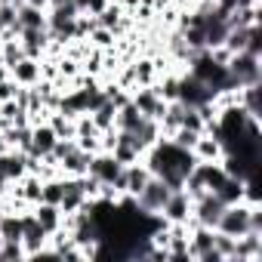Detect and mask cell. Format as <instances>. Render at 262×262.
I'll list each match as a JSON object with an SVG mask.
<instances>
[{
    "mask_svg": "<svg viewBox=\"0 0 262 262\" xmlns=\"http://www.w3.org/2000/svg\"><path fill=\"white\" fill-rule=\"evenodd\" d=\"M253 207L259 204H247V201H237V204H225V210L219 213L216 219V231L219 234H228V237H241L250 231V216H253Z\"/></svg>",
    "mask_w": 262,
    "mask_h": 262,
    "instance_id": "obj_1",
    "label": "cell"
},
{
    "mask_svg": "<svg viewBox=\"0 0 262 262\" xmlns=\"http://www.w3.org/2000/svg\"><path fill=\"white\" fill-rule=\"evenodd\" d=\"M234 86H250V83H259L262 80V56H253V53H231V59L225 62Z\"/></svg>",
    "mask_w": 262,
    "mask_h": 262,
    "instance_id": "obj_2",
    "label": "cell"
},
{
    "mask_svg": "<svg viewBox=\"0 0 262 262\" xmlns=\"http://www.w3.org/2000/svg\"><path fill=\"white\" fill-rule=\"evenodd\" d=\"M170 191H173V188H170L161 176H151L148 185L136 194V207H139L142 213H151V216H155V213H161V207H164V201L170 198Z\"/></svg>",
    "mask_w": 262,
    "mask_h": 262,
    "instance_id": "obj_3",
    "label": "cell"
},
{
    "mask_svg": "<svg viewBox=\"0 0 262 262\" xmlns=\"http://www.w3.org/2000/svg\"><path fill=\"white\" fill-rule=\"evenodd\" d=\"M158 216H161L164 222H188V219H191V194H188L185 188H173Z\"/></svg>",
    "mask_w": 262,
    "mask_h": 262,
    "instance_id": "obj_4",
    "label": "cell"
},
{
    "mask_svg": "<svg viewBox=\"0 0 262 262\" xmlns=\"http://www.w3.org/2000/svg\"><path fill=\"white\" fill-rule=\"evenodd\" d=\"M129 102L139 108L142 117H151V120H158L167 111V102L155 93V86H136L133 93H129Z\"/></svg>",
    "mask_w": 262,
    "mask_h": 262,
    "instance_id": "obj_5",
    "label": "cell"
},
{
    "mask_svg": "<svg viewBox=\"0 0 262 262\" xmlns=\"http://www.w3.org/2000/svg\"><path fill=\"white\" fill-rule=\"evenodd\" d=\"M120 170H123V164H117L111 151H96V155L90 158V170H86V173H90L93 179H99L102 185H111Z\"/></svg>",
    "mask_w": 262,
    "mask_h": 262,
    "instance_id": "obj_6",
    "label": "cell"
},
{
    "mask_svg": "<svg viewBox=\"0 0 262 262\" xmlns=\"http://www.w3.org/2000/svg\"><path fill=\"white\" fill-rule=\"evenodd\" d=\"M50 31L47 28H22L19 31V43H22V50H25V56H31V59H43L47 56V50H50Z\"/></svg>",
    "mask_w": 262,
    "mask_h": 262,
    "instance_id": "obj_7",
    "label": "cell"
},
{
    "mask_svg": "<svg viewBox=\"0 0 262 262\" xmlns=\"http://www.w3.org/2000/svg\"><path fill=\"white\" fill-rule=\"evenodd\" d=\"M191 155H194L198 164H216V161H222L225 145H222L219 136H213V133H201L198 142L191 145Z\"/></svg>",
    "mask_w": 262,
    "mask_h": 262,
    "instance_id": "obj_8",
    "label": "cell"
},
{
    "mask_svg": "<svg viewBox=\"0 0 262 262\" xmlns=\"http://www.w3.org/2000/svg\"><path fill=\"white\" fill-rule=\"evenodd\" d=\"M262 259V234L247 231L241 237H234V253L231 262H259Z\"/></svg>",
    "mask_w": 262,
    "mask_h": 262,
    "instance_id": "obj_9",
    "label": "cell"
},
{
    "mask_svg": "<svg viewBox=\"0 0 262 262\" xmlns=\"http://www.w3.org/2000/svg\"><path fill=\"white\" fill-rule=\"evenodd\" d=\"M111 155H114V161L117 164H136V161H142V148L136 145V139L129 136V133H123V129H117V136H114V145H111Z\"/></svg>",
    "mask_w": 262,
    "mask_h": 262,
    "instance_id": "obj_10",
    "label": "cell"
},
{
    "mask_svg": "<svg viewBox=\"0 0 262 262\" xmlns=\"http://www.w3.org/2000/svg\"><path fill=\"white\" fill-rule=\"evenodd\" d=\"M86 201H90V198L83 194L80 176H77V179L65 176V191H62V201H59V210H62V216H71V213H77V210H80Z\"/></svg>",
    "mask_w": 262,
    "mask_h": 262,
    "instance_id": "obj_11",
    "label": "cell"
},
{
    "mask_svg": "<svg viewBox=\"0 0 262 262\" xmlns=\"http://www.w3.org/2000/svg\"><path fill=\"white\" fill-rule=\"evenodd\" d=\"M53 145H56V133H53V126L43 120V123H34L31 126V148H28V155H34V158H47L50 151H53Z\"/></svg>",
    "mask_w": 262,
    "mask_h": 262,
    "instance_id": "obj_12",
    "label": "cell"
},
{
    "mask_svg": "<svg viewBox=\"0 0 262 262\" xmlns=\"http://www.w3.org/2000/svg\"><path fill=\"white\" fill-rule=\"evenodd\" d=\"M10 77H13L19 86H34V83H40V80H43V77H40V59H31V56L19 59V62L10 68Z\"/></svg>",
    "mask_w": 262,
    "mask_h": 262,
    "instance_id": "obj_13",
    "label": "cell"
},
{
    "mask_svg": "<svg viewBox=\"0 0 262 262\" xmlns=\"http://www.w3.org/2000/svg\"><path fill=\"white\" fill-rule=\"evenodd\" d=\"M151 179V170L145 167V161H136V164H126L123 167V185H126V194L136 198Z\"/></svg>",
    "mask_w": 262,
    "mask_h": 262,
    "instance_id": "obj_14",
    "label": "cell"
},
{
    "mask_svg": "<svg viewBox=\"0 0 262 262\" xmlns=\"http://www.w3.org/2000/svg\"><path fill=\"white\" fill-rule=\"evenodd\" d=\"M31 213H34V219L47 228V234H53V231H59L62 225H65V216H62V210H59V204H47V201H37L34 207H31Z\"/></svg>",
    "mask_w": 262,
    "mask_h": 262,
    "instance_id": "obj_15",
    "label": "cell"
},
{
    "mask_svg": "<svg viewBox=\"0 0 262 262\" xmlns=\"http://www.w3.org/2000/svg\"><path fill=\"white\" fill-rule=\"evenodd\" d=\"M90 151H83V148H74L71 155H65L62 161H59V173L62 176H71V179H77V176H86V170H90Z\"/></svg>",
    "mask_w": 262,
    "mask_h": 262,
    "instance_id": "obj_16",
    "label": "cell"
},
{
    "mask_svg": "<svg viewBox=\"0 0 262 262\" xmlns=\"http://www.w3.org/2000/svg\"><path fill=\"white\" fill-rule=\"evenodd\" d=\"M47 123L53 126L56 139H74V136H77V117H71V114H65V111H50Z\"/></svg>",
    "mask_w": 262,
    "mask_h": 262,
    "instance_id": "obj_17",
    "label": "cell"
},
{
    "mask_svg": "<svg viewBox=\"0 0 262 262\" xmlns=\"http://www.w3.org/2000/svg\"><path fill=\"white\" fill-rule=\"evenodd\" d=\"M16 22L19 28H47V10H37V7H28L19 0L16 7Z\"/></svg>",
    "mask_w": 262,
    "mask_h": 262,
    "instance_id": "obj_18",
    "label": "cell"
},
{
    "mask_svg": "<svg viewBox=\"0 0 262 262\" xmlns=\"http://www.w3.org/2000/svg\"><path fill=\"white\" fill-rule=\"evenodd\" d=\"M90 117H93V123H96L99 129H114V126H117V105H114L111 99H102V102L90 111Z\"/></svg>",
    "mask_w": 262,
    "mask_h": 262,
    "instance_id": "obj_19",
    "label": "cell"
},
{
    "mask_svg": "<svg viewBox=\"0 0 262 262\" xmlns=\"http://www.w3.org/2000/svg\"><path fill=\"white\" fill-rule=\"evenodd\" d=\"M129 65H133V74H136V86H151L158 80V71H155V62H151L148 53L145 56H136Z\"/></svg>",
    "mask_w": 262,
    "mask_h": 262,
    "instance_id": "obj_20",
    "label": "cell"
},
{
    "mask_svg": "<svg viewBox=\"0 0 262 262\" xmlns=\"http://www.w3.org/2000/svg\"><path fill=\"white\" fill-rule=\"evenodd\" d=\"M142 120H145V117L139 114V108H136L133 102H123V105L117 108V129H123V133H133Z\"/></svg>",
    "mask_w": 262,
    "mask_h": 262,
    "instance_id": "obj_21",
    "label": "cell"
},
{
    "mask_svg": "<svg viewBox=\"0 0 262 262\" xmlns=\"http://www.w3.org/2000/svg\"><path fill=\"white\" fill-rule=\"evenodd\" d=\"M213 194H219L222 204H237V201H244V179H237V176H225V182H222Z\"/></svg>",
    "mask_w": 262,
    "mask_h": 262,
    "instance_id": "obj_22",
    "label": "cell"
},
{
    "mask_svg": "<svg viewBox=\"0 0 262 262\" xmlns=\"http://www.w3.org/2000/svg\"><path fill=\"white\" fill-rule=\"evenodd\" d=\"M0 241H22V216L4 210L0 216Z\"/></svg>",
    "mask_w": 262,
    "mask_h": 262,
    "instance_id": "obj_23",
    "label": "cell"
},
{
    "mask_svg": "<svg viewBox=\"0 0 262 262\" xmlns=\"http://www.w3.org/2000/svg\"><path fill=\"white\" fill-rule=\"evenodd\" d=\"M19 59H25V50L19 43V37H10V40H0V62L7 68H13Z\"/></svg>",
    "mask_w": 262,
    "mask_h": 262,
    "instance_id": "obj_24",
    "label": "cell"
},
{
    "mask_svg": "<svg viewBox=\"0 0 262 262\" xmlns=\"http://www.w3.org/2000/svg\"><path fill=\"white\" fill-rule=\"evenodd\" d=\"M62 191H65V176H53V179H43V188H40V201H47V204H59V201H62Z\"/></svg>",
    "mask_w": 262,
    "mask_h": 262,
    "instance_id": "obj_25",
    "label": "cell"
},
{
    "mask_svg": "<svg viewBox=\"0 0 262 262\" xmlns=\"http://www.w3.org/2000/svg\"><path fill=\"white\" fill-rule=\"evenodd\" d=\"M86 43H90V47H96V50H114L117 37H114V31H108V28L96 25V28L90 31V37H86Z\"/></svg>",
    "mask_w": 262,
    "mask_h": 262,
    "instance_id": "obj_26",
    "label": "cell"
},
{
    "mask_svg": "<svg viewBox=\"0 0 262 262\" xmlns=\"http://www.w3.org/2000/svg\"><path fill=\"white\" fill-rule=\"evenodd\" d=\"M25 259L22 241H0V262H19Z\"/></svg>",
    "mask_w": 262,
    "mask_h": 262,
    "instance_id": "obj_27",
    "label": "cell"
},
{
    "mask_svg": "<svg viewBox=\"0 0 262 262\" xmlns=\"http://www.w3.org/2000/svg\"><path fill=\"white\" fill-rule=\"evenodd\" d=\"M198 136H201V133H194V129H185V126H179L176 133L170 136V142H173V145H179V148H188V151H191V145L198 142Z\"/></svg>",
    "mask_w": 262,
    "mask_h": 262,
    "instance_id": "obj_28",
    "label": "cell"
},
{
    "mask_svg": "<svg viewBox=\"0 0 262 262\" xmlns=\"http://www.w3.org/2000/svg\"><path fill=\"white\" fill-rule=\"evenodd\" d=\"M108 4H111V0H86V13H90V16H99Z\"/></svg>",
    "mask_w": 262,
    "mask_h": 262,
    "instance_id": "obj_29",
    "label": "cell"
},
{
    "mask_svg": "<svg viewBox=\"0 0 262 262\" xmlns=\"http://www.w3.org/2000/svg\"><path fill=\"white\" fill-rule=\"evenodd\" d=\"M22 4H28V7H37V10H47V7H50V0H22Z\"/></svg>",
    "mask_w": 262,
    "mask_h": 262,
    "instance_id": "obj_30",
    "label": "cell"
},
{
    "mask_svg": "<svg viewBox=\"0 0 262 262\" xmlns=\"http://www.w3.org/2000/svg\"><path fill=\"white\" fill-rule=\"evenodd\" d=\"M4 80H10V68H7L4 62H0V83H4Z\"/></svg>",
    "mask_w": 262,
    "mask_h": 262,
    "instance_id": "obj_31",
    "label": "cell"
},
{
    "mask_svg": "<svg viewBox=\"0 0 262 262\" xmlns=\"http://www.w3.org/2000/svg\"><path fill=\"white\" fill-rule=\"evenodd\" d=\"M0 4H19V0H0Z\"/></svg>",
    "mask_w": 262,
    "mask_h": 262,
    "instance_id": "obj_32",
    "label": "cell"
}]
</instances>
